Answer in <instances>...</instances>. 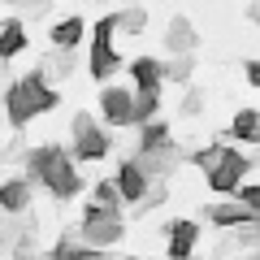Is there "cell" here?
<instances>
[{"label":"cell","instance_id":"obj_2","mask_svg":"<svg viewBox=\"0 0 260 260\" xmlns=\"http://www.w3.org/2000/svg\"><path fill=\"white\" fill-rule=\"evenodd\" d=\"M5 104H9V121H13V130H22L30 117H35V113H52L56 104H61V95H56V87L44 78V70H35V74L18 78V83L9 87Z\"/></svg>","mask_w":260,"mask_h":260},{"label":"cell","instance_id":"obj_20","mask_svg":"<svg viewBox=\"0 0 260 260\" xmlns=\"http://www.w3.org/2000/svg\"><path fill=\"white\" fill-rule=\"evenodd\" d=\"M156 109H160V91H135V121L139 126L156 121Z\"/></svg>","mask_w":260,"mask_h":260},{"label":"cell","instance_id":"obj_29","mask_svg":"<svg viewBox=\"0 0 260 260\" xmlns=\"http://www.w3.org/2000/svg\"><path fill=\"white\" fill-rule=\"evenodd\" d=\"M247 18L256 22V26H260V0H251V5H247Z\"/></svg>","mask_w":260,"mask_h":260},{"label":"cell","instance_id":"obj_14","mask_svg":"<svg viewBox=\"0 0 260 260\" xmlns=\"http://www.w3.org/2000/svg\"><path fill=\"white\" fill-rule=\"evenodd\" d=\"M165 48L169 52H191L195 48V26H191V18H169V30H165Z\"/></svg>","mask_w":260,"mask_h":260},{"label":"cell","instance_id":"obj_28","mask_svg":"<svg viewBox=\"0 0 260 260\" xmlns=\"http://www.w3.org/2000/svg\"><path fill=\"white\" fill-rule=\"evenodd\" d=\"M243 70H247V83H251V87H260V61H247Z\"/></svg>","mask_w":260,"mask_h":260},{"label":"cell","instance_id":"obj_4","mask_svg":"<svg viewBox=\"0 0 260 260\" xmlns=\"http://www.w3.org/2000/svg\"><path fill=\"white\" fill-rule=\"evenodd\" d=\"M113 35H117V13H104L95 22V39H91V78L104 87V78L117 70V52H113Z\"/></svg>","mask_w":260,"mask_h":260},{"label":"cell","instance_id":"obj_6","mask_svg":"<svg viewBox=\"0 0 260 260\" xmlns=\"http://www.w3.org/2000/svg\"><path fill=\"white\" fill-rule=\"evenodd\" d=\"M243 174H251V156H243L239 148H225V156L217 160V169H213V174H204V178H208L213 191H239Z\"/></svg>","mask_w":260,"mask_h":260},{"label":"cell","instance_id":"obj_13","mask_svg":"<svg viewBox=\"0 0 260 260\" xmlns=\"http://www.w3.org/2000/svg\"><path fill=\"white\" fill-rule=\"evenodd\" d=\"M0 208H5L9 217L26 213L30 208V178H9V182L0 186Z\"/></svg>","mask_w":260,"mask_h":260},{"label":"cell","instance_id":"obj_16","mask_svg":"<svg viewBox=\"0 0 260 260\" xmlns=\"http://www.w3.org/2000/svg\"><path fill=\"white\" fill-rule=\"evenodd\" d=\"M83 39V18H61L52 26V48H65V52H74V44Z\"/></svg>","mask_w":260,"mask_h":260},{"label":"cell","instance_id":"obj_11","mask_svg":"<svg viewBox=\"0 0 260 260\" xmlns=\"http://www.w3.org/2000/svg\"><path fill=\"white\" fill-rule=\"evenodd\" d=\"M208 221H213V225H225V230H239V225L256 221V213H251L243 200H221V204L208 208Z\"/></svg>","mask_w":260,"mask_h":260},{"label":"cell","instance_id":"obj_26","mask_svg":"<svg viewBox=\"0 0 260 260\" xmlns=\"http://www.w3.org/2000/svg\"><path fill=\"white\" fill-rule=\"evenodd\" d=\"M200 109H204V95H200V91H186V100H182V117H195Z\"/></svg>","mask_w":260,"mask_h":260},{"label":"cell","instance_id":"obj_22","mask_svg":"<svg viewBox=\"0 0 260 260\" xmlns=\"http://www.w3.org/2000/svg\"><path fill=\"white\" fill-rule=\"evenodd\" d=\"M165 143H174V139H169V130L160 126V121H148V126L139 130V152H156V148H165Z\"/></svg>","mask_w":260,"mask_h":260},{"label":"cell","instance_id":"obj_5","mask_svg":"<svg viewBox=\"0 0 260 260\" xmlns=\"http://www.w3.org/2000/svg\"><path fill=\"white\" fill-rule=\"evenodd\" d=\"M78 230H83V239L91 243V247H113V243L121 239V217H113L104 204L91 200V204L83 208V225H78Z\"/></svg>","mask_w":260,"mask_h":260},{"label":"cell","instance_id":"obj_27","mask_svg":"<svg viewBox=\"0 0 260 260\" xmlns=\"http://www.w3.org/2000/svg\"><path fill=\"white\" fill-rule=\"evenodd\" d=\"M13 5H18V9H26V13H48V5H52V0H13Z\"/></svg>","mask_w":260,"mask_h":260},{"label":"cell","instance_id":"obj_21","mask_svg":"<svg viewBox=\"0 0 260 260\" xmlns=\"http://www.w3.org/2000/svg\"><path fill=\"white\" fill-rule=\"evenodd\" d=\"M91 200H95V204H104V208H109L113 217H121V208H117V204L126 200V195H121V186H117V182H95Z\"/></svg>","mask_w":260,"mask_h":260},{"label":"cell","instance_id":"obj_25","mask_svg":"<svg viewBox=\"0 0 260 260\" xmlns=\"http://www.w3.org/2000/svg\"><path fill=\"white\" fill-rule=\"evenodd\" d=\"M239 200L256 213V221H260V182H251V186H239Z\"/></svg>","mask_w":260,"mask_h":260},{"label":"cell","instance_id":"obj_8","mask_svg":"<svg viewBox=\"0 0 260 260\" xmlns=\"http://www.w3.org/2000/svg\"><path fill=\"white\" fill-rule=\"evenodd\" d=\"M117 186H121V195H126V204H143V200H148V191H152L156 182H152V174L139 165V160L130 156L126 165L117 169Z\"/></svg>","mask_w":260,"mask_h":260},{"label":"cell","instance_id":"obj_12","mask_svg":"<svg viewBox=\"0 0 260 260\" xmlns=\"http://www.w3.org/2000/svg\"><path fill=\"white\" fill-rule=\"evenodd\" d=\"M130 78H135L139 91H160V83H165V65H160L156 56H135V61H130Z\"/></svg>","mask_w":260,"mask_h":260},{"label":"cell","instance_id":"obj_7","mask_svg":"<svg viewBox=\"0 0 260 260\" xmlns=\"http://www.w3.org/2000/svg\"><path fill=\"white\" fill-rule=\"evenodd\" d=\"M100 113L109 126H135V91L126 87H104L100 91Z\"/></svg>","mask_w":260,"mask_h":260},{"label":"cell","instance_id":"obj_17","mask_svg":"<svg viewBox=\"0 0 260 260\" xmlns=\"http://www.w3.org/2000/svg\"><path fill=\"white\" fill-rule=\"evenodd\" d=\"M230 139H243V143H260V113L243 109L230 126Z\"/></svg>","mask_w":260,"mask_h":260},{"label":"cell","instance_id":"obj_1","mask_svg":"<svg viewBox=\"0 0 260 260\" xmlns=\"http://www.w3.org/2000/svg\"><path fill=\"white\" fill-rule=\"evenodd\" d=\"M26 178H30V182H39V186H48L52 200H74V195L83 191V178H78L70 152L56 148V143L26 152Z\"/></svg>","mask_w":260,"mask_h":260},{"label":"cell","instance_id":"obj_9","mask_svg":"<svg viewBox=\"0 0 260 260\" xmlns=\"http://www.w3.org/2000/svg\"><path fill=\"white\" fill-rule=\"evenodd\" d=\"M135 160H139V165L152 174V182H160V178H169L186 156L174 148V143H165V148H156V152H135Z\"/></svg>","mask_w":260,"mask_h":260},{"label":"cell","instance_id":"obj_18","mask_svg":"<svg viewBox=\"0 0 260 260\" xmlns=\"http://www.w3.org/2000/svg\"><path fill=\"white\" fill-rule=\"evenodd\" d=\"M70 70H74V56L65 52V48H52V56L44 61V78L56 83V78H70Z\"/></svg>","mask_w":260,"mask_h":260},{"label":"cell","instance_id":"obj_10","mask_svg":"<svg viewBox=\"0 0 260 260\" xmlns=\"http://www.w3.org/2000/svg\"><path fill=\"white\" fill-rule=\"evenodd\" d=\"M169 260H191L195 256V239H200V225L195 221H169Z\"/></svg>","mask_w":260,"mask_h":260},{"label":"cell","instance_id":"obj_15","mask_svg":"<svg viewBox=\"0 0 260 260\" xmlns=\"http://www.w3.org/2000/svg\"><path fill=\"white\" fill-rule=\"evenodd\" d=\"M22 48H26V26H22V18H9L0 30V52H5V61H13Z\"/></svg>","mask_w":260,"mask_h":260},{"label":"cell","instance_id":"obj_19","mask_svg":"<svg viewBox=\"0 0 260 260\" xmlns=\"http://www.w3.org/2000/svg\"><path fill=\"white\" fill-rule=\"evenodd\" d=\"M191 70H195L191 52H174L165 61V83H191Z\"/></svg>","mask_w":260,"mask_h":260},{"label":"cell","instance_id":"obj_3","mask_svg":"<svg viewBox=\"0 0 260 260\" xmlns=\"http://www.w3.org/2000/svg\"><path fill=\"white\" fill-rule=\"evenodd\" d=\"M70 143H74V156L78 160H104L113 152L109 130H104L91 113H74V121H70Z\"/></svg>","mask_w":260,"mask_h":260},{"label":"cell","instance_id":"obj_23","mask_svg":"<svg viewBox=\"0 0 260 260\" xmlns=\"http://www.w3.org/2000/svg\"><path fill=\"white\" fill-rule=\"evenodd\" d=\"M143 26H148V13H143V9H121V13H117V30H130V35H139Z\"/></svg>","mask_w":260,"mask_h":260},{"label":"cell","instance_id":"obj_24","mask_svg":"<svg viewBox=\"0 0 260 260\" xmlns=\"http://www.w3.org/2000/svg\"><path fill=\"white\" fill-rule=\"evenodd\" d=\"M225 156V143H213V148H204V152H195V165H200V169H204V174H213V169H217V160H221Z\"/></svg>","mask_w":260,"mask_h":260}]
</instances>
